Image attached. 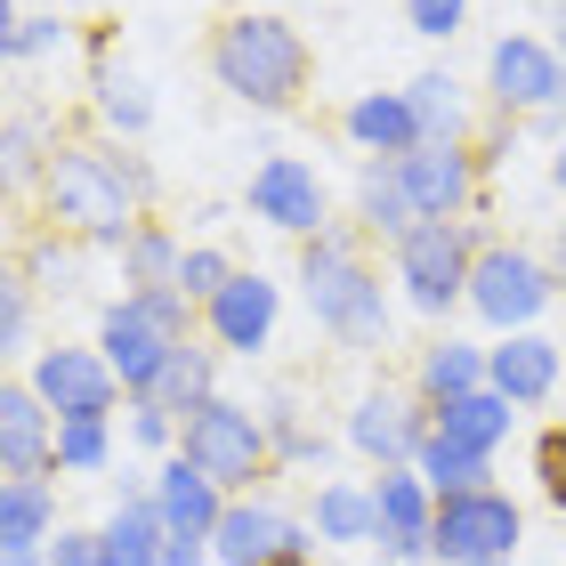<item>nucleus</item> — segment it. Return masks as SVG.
Segmentation results:
<instances>
[{"label":"nucleus","instance_id":"obj_23","mask_svg":"<svg viewBox=\"0 0 566 566\" xmlns=\"http://www.w3.org/2000/svg\"><path fill=\"white\" fill-rule=\"evenodd\" d=\"M421 470H429V485L437 494H485V453H470V446H453V437H429L421 446Z\"/></svg>","mask_w":566,"mask_h":566},{"label":"nucleus","instance_id":"obj_11","mask_svg":"<svg viewBox=\"0 0 566 566\" xmlns=\"http://www.w3.org/2000/svg\"><path fill=\"white\" fill-rule=\"evenodd\" d=\"M397 178H405V195H413V219H453V202L470 195V163H461L453 146L397 154Z\"/></svg>","mask_w":566,"mask_h":566},{"label":"nucleus","instance_id":"obj_33","mask_svg":"<svg viewBox=\"0 0 566 566\" xmlns=\"http://www.w3.org/2000/svg\"><path fill=\"white\" fill-rule=\"evenodd\" d=\"M97 90H106V114L122 122V130H146V97H138V82H114V73H106Z\"/></svg>","mask_w":566,"mask_h":566},{"label":"nucleus","instance_id":"obj_18","mask_svg":"<svg viewBox=\"0 0 566 566\" xmlns=\"http://www.w3.org/2000/svg\"><path fill=\"white\" fill-rule=\"evenodd\" d=\"M494 389H502L510 405L551 397V389H558V348H551V340H534V332H518L510 348H494Z\"/></svg>","mask_w":566,"mask_h":566},{"label":"nucleus","instance_id":"obj_5","mask_svg":"<svg viewBox=\"0 0 566 566\" xmlns=\"http://www.w3.org/2000/svg\"><path fill=\"white\" fill-rule=\"evenodd\" d=\"M510 543H518V510H510L502 494H453L446 510H437V551L461 558V566L510 558Z\"/></svg>","mask_w":566,"mask_h":566},{"label":"nucleus","instance_id":"obj_4","mask_svg":"<svg viewBox=\"0 0 566 566\" xmlns=\"http://www.w3.org/2000/svg\"><path fill=\"white\" fill-rule=\"evenodd\" d=\"M470 300H478V316L485 324H534L543 316V300H551V275L526 260V251H485V260L470 268Z\"/></svg>","mask_w":566,"mask_h":566},{"label":"nucleus","instance_id":"obj_27","mask_svg":"<svg viewBox=\"0 0 566 566\" xmlns=\"http://www.w3.org/2000/svg\"><path fill=\"white\" fill-rule=\"evenodd\" d=\"M413 114H421V146H453L461 106H453V82H446V73H421V82H413Z\"/></svg>","mask_w":566,"mask_h":566},{"label":"nucleus","instance_id":"obj_22","mask_svg":"<svg viewBox=\"0 0 566 566\" xmlns=\"http://www.w3.org/2000/svg\"><path fill=\"white\" fill-rule=\"evenodd\" d=\"M163 510H122V518L106 526V534H97V543H106V566H163Z\"/></svg>","mask_w":566,"mask_h":566},{"label":"nucleus","instance_id":"obj_34","mask_svg":"<svg viewBox=\"0 0 566 566\" xmlns=\"http://www.w3.org/2000/svg\"><path fill=\"white\" fill-rule=\"evenodd\" d=\"M534 461H543V485H551V502L566 510V429H551V437H543V453H534Z\"/></svg>","mask_w":566,"mask_h":566},{"label":"nucleus","instance_id":"obj_10","mask_svg":"<svg viewBox=\"0 0 566 566\" xmlns=\"http://www.w3.org/2000/svg\"><path fill=\"white\" fill-rule=\"evenodd\" d=\"M251 211L275 219V227H292V235H316V219H324V187H316V170L292 163V154H275V163L251 178Z\"/></svg>","mask_w":566,"mask_h":566},{"label":"nucleus","instance_id":"obj_19","mask_svg":"<svg viewBox=\"0 0 566 566\" xmlns=\"http://www.w3.org/2000/svg\"><path fill=\"white\" fill-rule=\"evenodd\" d=\"M348 437L373 461H397V453H413L421 421H413V405H405V397H365V405H356V421H348Z\"/></svg>","mask_w":566,"mask_h":566},{"label":"nucleus","instance_id":"obj_14","mask_svg":"<svg viewBox=\"0 0 566 566\" xmlns=\"http://www.w3.org/2000/svg\"><path fill=\"white\" fill-rule=\"evenodd\" d=\"M211 534H219V558L227 566H268V558H292L300 551V534L283 526L275 510H227Z\"/></svg>","mask_w":566,"mask_h":566},{"label":"nucleus","instance_id":"obj_30","mask_svg":"<svg viewBox=\"0 0 566 566\" xmlns=\"http://www.w3.org/2000/svg\"><path fill=\"white\" fill-rule=\"evenodd\" d=\"M470 389H478V356L446 340V348L429 356V397H437V405H453V397H470Z\"/></svg>","mask_w":566,"mask_h":566},{"label":"nucleus","instance_id":"obj_39","mask_svg":"<svg viewBox=\"0 0 566 566\" xmlns=\"http://www.w3.org/2000/svg\"><path fill=\"white\" fill-rule=\"evenodd\" d=\"M268 566H307V558H300V551H292V558H268Z\"/></svg>","mask_w":566,"mask_h":566},{"label":"nucleus","instance_id":"obj_13","mask_svg":"<svg viewBox=\"0 0 566 566\" xmlns=\"http://www.w3.org/2000/svg\"><path fill=\"white\" fill-rule=\"evenodd\" d=\"M373 502H380V543H389L397 558H421V551H437V518H429V502H421V485L413 478H380L373 485Z\"/></svg>","mask_w":566,"mask_h":566},{"label":"nucleus","instance_id":"obj_9","mask_svg":"<svg viewBox=\"0 0 566 566\" xmlns=\"http://www.w3.org/2000/svg\"><path fill=\"white\" fill-rule=\"evenodd\" d=\"M33 389H41V405H57L65 421L73 413H106L114 405V365H97V356H82V348H49Z\"/></svg>","mask_w":566,"mask_h":566},{"label":"nucleus","instance_id":"obj_15","mask_svg":"<svg viewBox=\"0 0 566 566\" xmlns=\"http://www.w3.org/2000/svg\"><path fill=\"white\" fill-rule=\"evenodd\" d=\"M211 324H219L227 348H260L268 324H275V283H268V275H235V283L211 300Z\"/></svg>","mask_w":566,"mask_h":566},{"label":"nucleus","instance_id":"obj_7","mask_svg":"<svg viewBox=\"0 0 566 566\" xmlns=\"http://www.w3.org/2000/svg\"><path fill=\"white\" fill-rule=\"evenodd\" d=\"M397 268H405V283H413V307H446L461 283H470L461 227H453V219H421L413 235L397 243Z\"/></svg>","mask_w":566,"mask_h":566},{"label":"nucleus","instance_id":"obj_41","mask_svg":"<svg viewBox=\"0 0 566 566\" xmlns=\"http://www.w3.org/2000/svg\"><path fill=\"white\" fill-rule=\"evenodd\" d=\"M485 566H510V558H485Z\"/></svg>","mask_w":566,"mask_h":566},{"label":"nucleus","instance_id":"obj_3","mask_svg":"<svg viewBox=\"0 0 566 566\" xmlns=\"http://www.w3.org/2000/svg\"><path fill=\"white\" fill-rule=\"evenodd\" d=\"M300 283H307V307H316V316L332 324V332H348V340H380V283L365 275L348 260L340 243H307V268H300Z\"/></svg>","mask_w":566,"mask_h":566},{"label":"nucleus","instance_id":"obj_40","mask_svg":"<svg viewBox=\"0 0 566 566\" xmlns=\"http://www.w3.org/2000/svg\"><path fill=\"white\" fill-rule=\"evenodd\" d=\"M558 187H566V146H558Z\"/></svg>","mask_w":566,"mask_h":566},{"label":"nucleus","instance_id":"obj_36","mask_svg":"<svg viewBox=\"0 0 566 566\" xmlns=\"http://www.w3.org/2000/svg\"><path fill=\"white\" fill-rule=\"evenodd\" d=\"M49 41H57V33H49V24H33V17L9 24V49H17V57H24V49H49Z\"/></svg>","mask_w":566,"mask_h":566},{"label":"nucleus","instance_id":"obj_42","mask_svg":"<svg viewBox=\"0 0 566 566\" xmlns=\"http://www.w3.org/2000/svg\"><path fill=\"white\" fill-rule=\"evenodd\" d=\"M558 251H566V235H558Z\"/></svg>","mask_w":566,"mask_h":566},{"label":"nucleus","instance_id":"obj_12","mask_svg":"<svg viewBox=\"0 0 566 566\" xmlns=\"http://www.w3.org/2000/svg\"><path fill=\"white\" fill-rule=\"evenodd\" d=\"M494 90H502V106H551L566 90V65L543 41H494Z\"/></svg>","mask_w":566,"mask_h":566},{"label":"nucleus","instance_id":"obj_38","mask_svg":"<svg viewBox=\"0 0 566 566\" xmlns=\"http://www.w3.org/2000/svg\"><path fill=\"white\" fill-rule=\"evenodd\" d=\"M9 566H33V551H9Z\"/></svg>","mask_w":566,"mask_h":566},{"label":"nucleus","instance_id":"obj_1","mask_svg":"<svg viewBox=\"0 0 566 566\" xmlns=\"http://www.w3.org/2000/svg\"><path fill=\"white\" fill-rule=\"evenodd\" d=\"M219 82L251 97V106H283L300 82H307V49L292 24H275V17H235L219 33Z\"/></svg>","mask_w":566,"mask_h":566},{"label":"nucleus","instance_id":"obj_37","mask_svg":"<svg viewBox=\"0 0 566 566\" xmlns=\"http://www.w3.org/2000/svg\"><path fill=\"white\" fill-rule=\"evenodd\" d=\"M163 566H202V534H170V543H163Z\"/></svg>","mask_w":566,"mask_h":566},{"label":"nucleus","instance_id":"obj_8","mask_svg":"<svg viewBox=\"0 0 566 566\" xmlns=\"http://www.w3.org/2000/svg\"><path fill=\"white\" fill-rule=\"evenodd\" d=\"M187 461L211 478H251L260 470V421L243 413V405H202V413L187 421Z\"/></svg>","mask_w":566,"mask_h":566},{"label":"nucleus","instance_id":"obj_31","mask_svg":"<svg viewBox=\"0 0 566 566\" xmlns=\"http://www.w3.org/2000/svg\"><path fill=\"white\" fill-rule=\"evenodd\" d=\"M227 283H235V275H227V260H219V251H187V260H178V292H227Z\"/></svg>","mask_w":566,"mask_h":566},{"label":"nucleus","instance_id":"obj_24","mask_svg":"<svg viewBox=\"0 0 566 566\" xmlns=\"http://www.w3.org/2000/svg\"><path fill=\"white\" fill-rule=\"evenodd\" d=\"M49 526V494L41 478H9V502H0V551H33Z\"/></svg>","mask_w":566,"mask_h":566},{"label":"nucleus","instance_id":"obj_26","mask_svg":"<svg viewBox=\"0 0 566 566\" xmlns=\"http://www.w3.org/2000/svg\"><path fill=\"white\" fill-rule=\"evenodd\" d=\"M154 397H163V413H170V405L202 413V405H211V365H202L195 348H178L170 365H163V380H154Z\"/></svg>","mask_w":566,"mask_h":566},{"label":"nucleus","instance_id":"obj_35","mask_svg":"<svg viewBox=\"0 0 566 566\" xmlns=\"http://www.w3.org/2000/svg\"><path fill=\"white\" fill-rule=\"evenodd\" d=\"M49 566H106V543H90V534H65Z\"/></svg>","mask_w":566,"mask_h":566},{"label":"nucleus","instance_id":"obj_32","mask_svg":"<svg viewBox=\"0 0 566 566\" xmlns=\"http://www.w3.org/2000/svg\"><path fill=\"white\" fill-rule=\"evenodd\" d=\"M405 9H413V33H429V41H446L453 24H461V9H470V0H405Z\"/></svg>","mask_w":566,"mask_h":566},{"label":"nucleus","instance_id":"obj_6","mask_svg":"<svg viewBox=\"0 0 566 566\" xmlns=\"http://www.w3.org/2000/svg\"><path fill=\"white\" fill-rule=\"evenodd\" d=\"M49 202H57V219L90 227V235H122V219H130L122 178L97 170L90 154H57V163H49Z\"/></svg>","mask_w":566,"mask_h":566},{"label":"nucleus","instance_id":"obj_29","mask_svg":"<svg viewBox=\"0 0 566 566\" xmlns=\"http://www.w3.org/2000/svg\"><path fill=\"white\" fill-rule=\"evenodd\" d=\"M57 461L65 470H97V461H106V413H73L57 429Z\"/></svg>","mask_w":566,"mask_h":566},{"label":"nucleus","instance_id":"obj_2","mask_svg":"<svg viewBox=\"0 0 566 566\" xmlns=\"http://www.w3.org/2000/svg\"><path fill=\"white\" fill-rule=\"evenodd\" d=\"M178 300L187 292H138V300H122L106 316V365L130 380V389H154L163 365L187 348V307Z\"/></svg>","mask_w":566,"mask_h":566},{"label":"nucleus","instance_id":"obj_25","mask_svg":"<svg viewBox=\"0 0 566 566\" xmlns=\"http://www.w3.org/2000/svg\"><path fill=\"white\" fill-rule=\"evenodd\" d=\"M316 526L332 534V543H356V534H380V502L356 494V485H332V494L316 502Z\"/></svg>","mask_w":566,"mask_h":566},{"label":"nucleus","instance_id":"obj_16","mask_svg":"<svg viewBox=\"0 0 566 566\" xmlns=\"http://www.w3.org/2000/svg\"><path fill=\"white\" fill-rule=\"evenodd\" d=\"M41 461H49L41 389H9V397H0V470H9V478H41Z\"/></svg>","mask_w":566,"mask_h":566},{"label":"nucleus","instance_id":"obj_21","mask_svg":"<svg viewBox=\"0 0 566 566\" xmlns=\"http://www.w3.org/2000/svg\"><path fill=\"white\" fill-rule=\"evenodd\" d=\"M502 429H510V397H502V389H494V397H485V389L453 397V405H446V421H437V437H453V446H470V453H485Z\"/></svg>","mask_w":566,"mask_h":566},{"label":"nucleus","instance_id":"obj_28","mask_svg":"<svg viewBox=\"0 0 566 566\" xmlns=\"http://www.w3.org/2000/svg\"><path fill=\"white\" fill-rule=\"evenodd\" d=\"M365 211H373V227H397V235H413V195H405L397 170H365Z\"/></svg>","mask_w":566,"mask_h":566},{"label":"nucleus","instance_id":"obj_17","mask_svg":"<svg viewBox=\"0 0 566 566\" xmlns=\"http://www.w3.org/2000/svg\"><path fill=\"white\" fill-rule=\"evenodd\" d=\"M211 470H195V461H170V470H163V494H154V510H163V518H170V534H211L219 518H227V510L211 502Z\"/></svg>","mask_w":566,"mask_h":566},{"label":"nucleus","instance_id":"obj_20","mask_svg":"<svg viewBox=\"0 0 566 566\" xmlns=\"http://www.w3.org/2000/svg\"><path fill=\"white\" fill-rule=\"evenodd\" d=\"M348 130L380 146V154H413L421 146V114H413V97H365V106L348 114Z\"/></svg>","mask_w":566,"mask_h":566}]
</instances>
